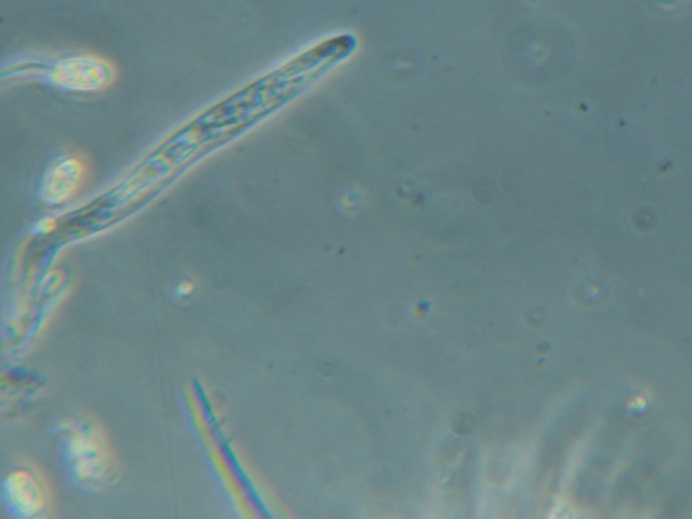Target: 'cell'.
<instances>
[{
	"label": "cell",
	"mask_w": 692,
	"mask_h": 519,
	"mask_svg": "<svg viewBox=\"0 0 692 519\" xmlns=\"http://www.w3.org/2000/svg\"><path fill=\"white\" fill-rule=\"evenodd\" d=\"M38 74L53 87L72 92H91L109 87L116 76L113 67L95 56H72L44 67Z\"/></svg>",
	"instance_id": "obj_1"
},
{
	"label": "cell",
	"mask_w": 692,
	"mask_h": 519,
	"mask_svg": "<svg viewBox=\"0 0 692 519\" xmlns=\"http://www.w3.org/2000/svg\"><path fill=\"white\" fill-rule=\"evenodd\" d=\"M68 454L75 475L83 482H101L110 468L105 443L91 427H79L72 432L68 443Z\"/></svg>",
	"instance_id": "obj_2"
},
{
	"label": "cell",
	"mask_w": 692,
	"mask_h": 519,
	"mask_svg": "<svg viewBox=\"0 0 692 519\" xmlns=\"http://www.w3.org/2000/svg\"><path fill=\"white\" fill-rule=\"evenodd\" d=\"M85 179V165L76 156L54 161L41 181L40 195L45 204H61L74 198Z\"/></svg>",
	"instance_id": "obj_3"
},
{
	"label": "cell",
	"mask_w": 692,
	"mask_h": 519,
	"mask_svg": "<svg viewBox=\"0 0 692 519\" xmlns=\"http://www.w3.org/2000/svg\"><path fill=\"white\" fill-rule=\"evenodd\" d=\"M4 498L23 516L37 515L45 506L43 487L26 471L12 472L4 483Z\"/></svg>",
	"instance_id": "obj_4"
},
{
	"label": "cell",
	"mask_w": 692,
	"mask_h": 519,
	"mask_svg": "<svg viewBox=\"0 0 692 519\" xmlns=\"http://www.w3.org/2000/svg\"><path fill=\"white\" fill-rule=\"evenodd\" d=\"M54 226H56V220L53 218H44L36 225V230L41 233V235H46V233H51L54 229Z\"/></svg>",
	"instance_id": "obj_5"
},
{
	"label": "cell",
	"mask_w": 692,
	"mask_h": 519,
	"mask_svg": "<svg viewBox=\"0 0 692 519\" xmlns=\"http://www.w3.org/2000/svg\"><path fill=\"white\" fill-rule=\"evenodd\" d=\"M192 291H194V285H192V283L189 282L181 283V284L178 287L179 295H189L191 294Z\"/></svg>",
	"instance_id": "obj_6"
}]
</instances>
